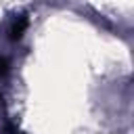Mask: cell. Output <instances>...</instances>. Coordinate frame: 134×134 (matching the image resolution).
<instances>
[{
	"label": "cell",
	"instance_id": "cell-1",
	"mask_svg": "<svg viewBox=\"0 0 134 134\" xmlns=\"http://www.w3.org/2000/svg\"><path fill=\"white\" fill-rule=\"evenodd\" d=\"M27 25H29V19H27V15H19V17L13 21V25H10V40H19V38L25 34Z\"/></svg>",
	"mask_w": 134,
	"mask_h": 134
},
{
	"label": "cell",
	"instance_id": "cell-2",
	"mask_svg": "<svg viewBox=\"0 0 134 134\" xmlns=\"http://www.w3.org/2000/svg\"><path fill=\"white\" fill-rule=\"evenodd\" d=\"M6 71H8V61H6L4 57H0V77L6 75Z\"/></svg>",
	"mask_w": 134,
	"mask_h": 134
},
{
	"label": "cell",
	"instance_id": "cell-3",
	"mask_svg": "<svg viewBox=\"0 0 134 134\" xmlns=\"http://www.w3.org/2000/svg\"><path fill=\"white\" fill-rule=\"evenodd\" d=\"M4 132H6V134H21V130H19V128H17V126H15V124H8V126H6V130H4Z\"/></svg>",
	"mask_w": 134,
	"mask_h": 134
}]
</instances>
